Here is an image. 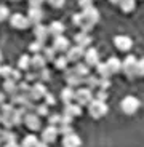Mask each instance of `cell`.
I'll return each instance as SVG.
<instances>
[{
	"instance_id": "obj_1",
	"label": "cell",
	"mask_w": 144,
	"mask_h": 147,
	"mask_svg": "<svg viewBox=\"0 0 144 147\" xmlns=\"http://www.w3.org/2000/svg\"><path fill=\"white\" fill-rule=\"evenodd\" d=\"M80 16H82V24H80V27H82V30H83V32H90V30L93 29V26H95L96 22L99 21V11L96 10L95 7L83 10V11L80 13Z\"/></svg>"
},
{
	"instance_id": "obj_2",
	"label": "cell",
	"mask_w": 144,
	"mask_h": 147,
	"mask_svg": "<svg viewBox=\"0 0 144 147\" xmlns=\"http://www.w3.org/2000/svg\"><path fill=\"white\" fill-rule=\"evenodd\" d=\"M107 110H109V107H107L106 101L93 99L91 102L88 104V112L93 118H103L104 115L107 114Z\"/></svg>"
},
{
	"instance_id": "obj_3",
	"label": "cell",
	"mask_w": 144,
	"mask_h": 147,
	"mask_svg": "<svg viewBox=\"0 0 144 147\" xmlns=\"http://www.w3.org/2000/svg\"><path fill=\"white\" fill-rule=\"evenodd\" d=\"M93 99H95V94H93L91 88H88V86H80L78 90H75V102L77 104H80V106H88Z\"/></svg>"
},
{
	"instance_id": "obj_4",
	"label": "cell",
	"mask_w": 144,
	"mask_h": 147,
	"mask_svg": "<svg viewBox=\"0 0 144 147\" xmlns=\"http://www.w3.org/2000/svg\"><path fill=\"white\" fill-rule=\"evenodd\" d=\"M122 70L126 77H136L138 75V59L135 56H126L122 61Z\"/></svg>"
},
{
	"instance_id": "obj_5",
	"label": "cell",
	"mask_w": 144,
	"mask_h": 147,
	"mask_svg": "<svg viewBox=\"0 0 144 147\" xmlns=\"http://www.w3.org/2000/svg\"><path fill=\"white\" fill-rule=\"evenodd\" d=\"M120 109H122L123 114L133 115L135 112L139 109V101H138V98H135V96H126V98L122 99V102H120Z\"/></svg>"
},
{
	"instance_id": "obj_6",
	"label": "cell",
	"mask_w": 144,
	"mask_h": 147,
	"mask_svg": "<svg viewBox=\"0 0 144 147\" xmlns=\"http://www.w3.org/2000/svg\"><path fill=\"white\" fill-rule=\"evenodd\" d=\"M24 125L30 129V131H39L42 128V120L40 115H37L35 112H27L24 117Z\"/></svg>"
},
{
	"instance_id": "obj_7",
	"label": "cell",
	"mask_w": 144,
	"mask_h": 147,
	"mask_svg": "<svg viewBox=\"0 0 144 147\" xmlns=\"http://www.w3.org/2000/svg\"><path fill=\"white\" fill-rule=\"evenodd\" d=\"M85 48L78 47V45H75V47H70L69 50L66 51V58L69 59V63H78L80 61V58H83L85 56Z\"/></svg>"
},
{
	"instance_id": "obj_8",
	"label": "cell",
	"mask_w": 144,
	"mask_h": 147,
	"mask_svg": "<svg viewBox=\"0 0 144 147\" xmlns=\"http://www.w3.org/2000/svg\"><path fill=\"white\" fill-rule=\"evenodd\" d=\"M47 93L48 91H47L43 83H35V85H32V88H30V91H29V98L35 102V101H40L42 98H45Z\"/></svg>"
},
{
	"instance_id": "obj_9",
	"label": "cell",
	"mask_w": 144,
	"mask_h": 147,
	"mask_svg": "<svg viewBox=\"0 0 144 147\" xmlns=\"http://www.w3.org/2000/svg\"><path fill=\"white\" fill-rule=\"evenodd\" d=\"M58 126L55 125H48L47 128L42 129V141H45V142L51 144L56 141V138H58Z\"/></svg>"
},
{
	"instance_id": "obj_10",
	"label": "cell",
	"mask_w": 144,
	"mask_h": 147,
	"mask_svg": "<svg viewBox=\"0 0 144 147\" xmlns=\"http://www.w3.org/2000/svg\"><path fill=\"white\" fill-rule=\"evenodd\" d=\"M10 22H11V26L15 27V29H21V30L27 29V27H29V24H30L29 19H27V16L19 15V13H16V15L11 16Z\"/></svg>"
},
{
	"instance_id": "obj_11",
	"label": "cell",
	"mask_w": 144,
	"mask_h": 147,
	"mask_svg": "<svg viewBox=\"0 0 144 147\" xmlns=\"http://www.w3.org/2000/svg\"><path fill=\"white\" fill-rule=\"evenodd\" d=\"M27 19L32 26H37L40 24L42 19H43V13H42L40 7H30L29 11H27Z\"/></svg>"
},
{
	"instance_id": "obj_12",
	"label": "cell",
	"mask_w": 144,
	"mask_h": 147,
	"mask_svg": "<svg viewBox=\"0 0 144 147\" xmlns=\"http://www.w3.org/2000/svg\"><path fill=\"white\" fill-rule=\"evenodd\" d=\"M51 47L55 48L58 53H66L67 50L70 48V43H69V40H67L64 35H58V37L53 38V45H51Z\"/></svg>"
},
{
	"instance_id": "obj_13",
	"label": "cell",
	"mask_w": 144,
	"mask_h": 147,
	"mask_svg": "<svg viewBox=\"0 0 144 147\" xmlns=\"http://www.w3.org/2000/svg\"><path fill=\"white\" fill-rule=\"evenodd\" d=\"M114 45L117 47V50H120V51H128L130 48H131V45H133V42H131V38L126 35H117L114 38Z\"/></svg>"
},
{
	"instance_id": "obj_14",
	"label": "cell",
	"mask_w": 144,
	"mask_h": 147,
	"mask_svg": "<svg viewBox=\"0 0 144 147\" xmlns=\"http://www.w3.org/2000/svg\"><path fill=\"white\" fill-rule=\"evenodd\" d=\"M34 35H35V40L42 42V43H45V42L48 40V37H50V30H48V26H43V24H37V26L34 27Z\"/></svg>"
},
{
	"instance_id": "obj_15",
	"label": "cell",
	"mask_w": 144,
	"mask_h": 147,
	"mask_svg": "<svg viewBox=\"0 0 144 147\" xmlns=\"http://www.w3.org/2000/svg\"><path fill=\"white\" fill-rule=\"evenodd\" d=\"M85 64L90 67H96L98 64H99V55H98V51H96L95 48H88L85 51Z\"/></svg>"
},
{
	"instance_id": "obj_16",
	"label": "cell",
	"mask_w": 144,
	"mask_h": 147,
	"mask_svg": "<svg viewBox=\"0 0 144 147\" xmlns=\"http://www.w3.org/2000/svg\"><path fill=\"white\" fill-rule=\"evenodd\" d=\"M66 82L69 86H72V88H75V86H80L82 83H83V78L78 77L77 74L74 72V69H66Z\"/></svg>"
},
{
	"instance_id": "obj_17",
	"label": "cell",
	"mask_w": 144,
	"mask_h": 147,
	"mask_svg": "<svg viewBox=\"0 0 144 147\" xmlns=\"http://www.w3.org/2000/svg\"><path fill=\"white\" fill-rule=\"evenodd\" d=\"M80 146H82V139L75 133L63 136V147H80Z\"/></svg>"
},
{
	"instance_id": "obj_18",
	"label": "cell",
	"mask_w": 144,
	"mask_h": 147,
	"mask_svg": "<svg viewBox=\"0 0 144 147\" xmlns=\"http://www.w3.org/2000/svg\"><path fill=\"white\" fill-rule=\"evenodd\" d=\"M59 98H61V101L64 102V106H66V104L74 102V101H75V90L72 88V86H66V88L61 91Z\"/></svg>"
},
{
	"instance_id": "obj_19",
	"label": "cell",
	"mask_w": 144,
	"mask_h": 147,
	"mask_svg": "<svg viewBox=\"0 0 144 147\" xmlns=\"http://www.w3.org/2000/svg\"><path fill=\"white\" fill-rule=\"evenodd\" d=\"M30 67L35 69V70H40V69H43V67H47V59H45V56L42 55V53L34 55L32 58H30Z\"/></svg>"
},
{
	"instance_id": "obj_20",
	"label": "cell",
	"mask_w": 144,
	"mask_h": 147,
	"mask_svg": "<svg viewBox=\"0 0 144 147\" xmlns=\"http://www.w3.org/2000/svg\"><path fill=\"white\" fill-rule=\"evenodd\" d=\"M106 64H107V69H109L111 75L112 74H118L120 70H122V61H120L118 58H115V56H112V58L107 59Z\"/></svg>"
},
{
	"instance_id": "obj_21",
	"label": "cell",
	"mask_w": 144,
	"mask_h": 147,
	"mask_svg": "<svg viewBox=\"0 0 144 147\" xmlns=\"http://www.w3.org/2000/svg\"><path fill=\"white\" fill-rule=\"evenodd\" d=\"M74 40H75V45H78V47L82 48H87L90 43H91V37L88 35V32H78L77 35L74 37Z\"/></svg>"
},
{
	"instance_id": "obj_22",
	"label": "cell",
	"mask_w": 144,
	"mask_h": 147,
	"mask_svg": "<svg viewBox=\"0 0 144 147\" xmlns=\"http://www.w3.org/2000/svg\"><path fill=\"white\" fill-rule=\"evenodd\" d=\"M3 90L8 96H15L18 94V82L11 80V78H5L3 82Z\"/></svg>"
},
{
	"instance_id": "obj_23",
	"label": "cell",
	"mask_w": 144,
	"mask_h": 147,
	"mask_svg": "<svg viewBox=\"0 0 144 147\" xmlns=\"http://www.w3.org/2000/svg\"><path fill=\"white\" fill-rule=\"evenodd\" d=\"M64 114L70 115V117H78L82 114V106L77 102H70L64 106Z\"/></svg>"
},
{
	"instance_id": "obj_24",
	"label": "cell",
	"mask_w": 144,
	"mask_h": 147,
	"mask_svg": "<svg viewBox=\"0 0 144 147\" xmlns=\"http://www.w3.org/2000/svg\"><path fill=\"white\" fill-rule=\"evenodd\" d=\"M64 24L63 22H59V21H53L50 26H48V30H50V35L53 37H58V35H63L64 34Z\"/></svg>"
},
{
	"instance_id": "obj_25",
	"label": "cell",
	"mask_w": 144,
	"mask_h": 147,
	"mask_svg": "<svg viewBox=\"0 0 144 147\" xmlns=\"http://www.w3.org/2000/svg\"><path fill=\"white\" fill-rule=\"evenodd\" d=\"M72 69H74V72L82 78H85L87 75H90V66H87L85 63H77Z\"/></svg>"
},
{
	"instance_id": "obj_26",
	"label": "cell",
	"mask_w": 144,
	"mask_h": 147,
	"mask_svg": "<svg viewBox=\"0 0 144 147\" xmlns=\"http://www.w3.org/2000/svg\"><path fill=\"white\" fill-rule=\"evenodd\" d=\"M83 83H85V86H88V88L91 90H98L99 88V77L96 78V75H87L85 78H83Z\"/></svg>"
},
{
	"instance_id": "obj_27",
	"label": "cell",
	"mask_w": 144,
	"mask_h": 147,
	"mask_svg": "<svg viewBox=\"0 0 144 147\" xmlns=\"http://www.w3.org/2000/svg\"><path fill=\"white\" fill-rule=\"evenodd\" d=\"M0 139H2V142L7 144V142H16V134L11 129H5L2 131V134H0Z\"/></svg>"
},
{
	"instance_id": "obj_28",
	"label": "cell",
	"mask_w": 144,
	"mask_h": 147,
	"mask_svg": "<svg viewBox=\"0 0 144 147\" xmlns=\"http://www.w3.org/2000/svg\"><path fill=\"white\" fill-rule=\"evenodd\" d=\"M42 55L45 56V59H47V63H53L56 59V55H58V51H56L53 47H45L43 51H42Z\"/></svg>"
},
{
	"instance_id": "obj_29",
	"label": "cell",
	"mask_w": 144,
	"mask_h": 147,
	"mask_svg": "<svg viewBox=\"0 0 144 147\" xmlns=\"http://www.w3.org/2000/svg\"><path fill=\"white\" fill-rule=\"evenodd\" d=\"M96 72H98V77H101V78H109L111 77V72H109V69H107L106 63L98 64V66H96Z\"/></svg>"
},
{
	"instance_id": "obj_30",
	"label": "cell",
	"mask_w": 144,
	"mask_h": 147,
	"mask_svg": "<svg viewBox=\"0 0 144 147\" xmlns=\"http://www.w3.org/2000/svg\"><path fill=\"white\" fill-rule=\"evenodd\" d=\"M39 144V139L34 134H27L24 136V139L21 141V147H35Z\"/></svg>"
},
{
	"instance_id": "obj_31",
	"label": "cell",
	"mask_w": 144,
	"mask_h": 147,
	"mask_svg": "<svg viewBox=\"0 0 144 147\" xmlns=\"http://www.w3.org/2000/svg\"><path fill=\"white\" fill-rule=\"evenodd\" d=\"M18 69L19 70H29L30 69V56L24 55L18 59Z\"/></svg>"
},
{
	"instance_id": "obj_32",
	"label": "cell",
	"mask_w": 144,
	"mask_h": 147,
	"mask_svg": "<svg viewBox=\"0 0 144 147\" xmlns=\"http://www.w3.org/2000/svg\"><path fill=\"white\" fill-rule=\"evenodd\" d=\"M53 63H55V67L58 70H66L67 69V64H69V59H67L66 56H58Z\"/></svg>"
},
{
	"instance_id": "obj_33",
	"label": "cell",
	"mask_w": 144,
	"mask_h": 147,
	"mask_svg": "<svg viewBox=\"0 0 144 147\" xmlns=\"http://www.w3.org/2000/svg\"><path fill=\"white\" fill-rule=\"evenodd\" d=\"M135 7H136V2H135V0H122V3H120V8H122V11H125V13L133 11Z\"/></svg>"
},
{
	"instance_id": "obj_34",
	"label": "cell",
	"mask_w": 144,
	"mask_h": 147,
	"mask_svg": "<svg viewBox=\"0 0 144 147\" xmlns=\"http://www.w3.org/2000/svg\"><path fill=\"white\" fill-rule=\"evenodd\" d=\"M43 48H45V43H42V42H39V40L32 42V43L29 45V50L34 53V55H39V53H42V51H43Z\"/></svg>"
},
{
	"instance_id": "obj_35",
	"label": "cell",
	"mask_w": 144,
	"mask_h": 147,
	"mask_svg": "<svg viewBox=\"0 0 144 147\" xmlns=\"http://www.w3.org/2000/svg\"><path fill=\"white\" fill-rule=\"evenodd\" d=\"M37 115H40V117H47V115H50V112H48V104L42 102L39 104V106H35V110H34Z\"/></svg>"
},
{
	"instance_id": "obj_36",
	"label": "cell",
	"mask_w": 144,
	"mask_h": 147,
	"mask_svg": "<svg viewBox=\"0 0 144 147\" xmlns=\"http://www.w3.org/2000/svg\"><path fill=\"white\" fill-rule=\"evenodd\" d=\"M30 88H32V86H30L29 82H26V80L19 82V83H18V93H19V94H29Z\"/></svg>"
},
{
	"instance_id": "obj_37",
	"label": "cell",
	"mask_w": 144,
	"mask_h": 147,
	"mask_svg": "<svg viewBox=\"0 0 144 147\" xmlns=\"http://www.w3.org/2000/svg\"><path fill=\"white\" fill-rule=\"evenodd\" d=\"M61 123V114H50L48 115V125L58 126Z\"/></svg>"
},
{
	"instance_id": "obj_38",
	"label": "cell",
	"mask_w": 144,
	"mask_h": 147,
	"mask_svg": "<svg viewBox=\"0 0 144 147\" xmlns=\"http://www.w3.org/2000/svg\"><path fill=\"white\" fill-rule=\"evenodd\" d=\"M58 133L63 134V136H67L70 133H74L72 131V125H58Z\"/></svg>"
},
{
	"instance_id": "obj_39",
	"label": "cell",
	"mask_w": 144,
	"mask_h": 147,
	"mask_svg": "<svg viewBox=\"0 0 144 147\" xmlns=\"http://www.w3.org/2000/svg\"><path fill=\"white\" fill-rule=\"evenodd\" d=\"M37 72H39V78H40V80H43V82H48V80H50V77H51V74H50V70H48L47 67L37 70Z\"/></svg>"
},
{
	"instance_id": "obj_40",
	"label": "cell",
	"mask_w": 144,
	"mask_h": 147,
	"mask_svg": "<svg viewBox=\"0 0 144 147\" xmlns=\"http://www.w3.org/2000/svg\"><path fill=\"white\" fill-rule=\"evenodd\" d=\"M107 98H109V93H107V90H96L95 99H99V101H106Z\"/></svg>"
},
{
	"instance_id": "obj_41",
	"label": "cell",
	"mask_w": 144,
	"mask_h": 147,
	"mask_svg": "<svg viewBox=\"0 0 144 147\" xmlns=\"http://www.w3.org/2000/svg\"><path fill=\"white\" fill-rule=\"evenodd\" d=\"M11 67L8 66H2L0 64V77H3V78H10V74H11Z\"/></svg>"
},
{
	"instance_id": "obj_42",
	"label": "cell",
	"mask_w": 144,
	"mask_h": 147,
	"mask_svg": "<svg viewBox=\"0 0 144 147\" xmlns=\"http://www.w3.org/2000/svg\"><path fill=\"white\" fill-rule=\"evenodd\" d=\"M10 16V10H8L5 5H0V22L2 21H5V19Z\"/></svg>"
},
{
	"instance_id": "obj_43",
	"label": "cell",
	"mask_w": 144,
	"mask_h": 147,
	"mask_svg": "<svg viewBox=\"0 0 144 147\" xmlns=\"http://www.w3.org/2000/svg\"><path fill=\"white\" fill-rule=\"evenodd\" d=\"M72 120H74V117H70L67 114H61V123L59 125H72Z\"/></svg>"
},
{
	"instance_id": "obj_44",
	"label": "cell",
	"mask_w": 144,
	"mask_h": 147,
	"mask_svg": "<svg viewBox=\"0 0 144 147\" xmlns=\"http://www.w3.org/2000/svg\"><path fill=\"white\" fill-rule=\"evenodd\" d=\"M109 86H111V80H109V78H101L99 77V88L98 90H109Z\"/></svg>"
},
{
	"instance_id": "obj_45",
	"label": "cell",
	"mask_w": 144,
	"mask_h": 147,
	"mask_svg": "<svg viewBox=\"0 0 144 147\" xmlns=\"http://www.w3.org/2000/svg\"><path fill=\"white\" fill-rule=\"evenodd\" d=\"M37 78H39V72H27L26 77H24V80L30 83V82H35Z\"/></svg>"
},
{
	"instance_id": "obj_46",
	"label": "cell",
	"mask_w": 144,
	"mask_h": 147,
	"mask_svg": "<svg viewBox=\"0 0 144 147\" xmlns=\"http://www.w3.org/2000/svg\"><path fill=\"white\" fill-rule=\"evenodd\" d=\"M48 5H51V7H55V8H61L64 5V2L66 0H45Z\"/></svg>"
},
{
	"instance_id": "obj_47",
	"label": "cell",
	"mask_w": 144,
	"mask_h": 147,
	"mask_svg": "<svg viewBox=\"0 0 144 147\" xmlns=\"http://www.w3.org/2000/svg\"><path fill=\"white\" fill-rule=\"evenodd\" d=\"M10 78H11V80H15V82H19V80H21V74H19V69H13V70H11Z\"/></svg>"
},
{
	"instance_id": "obj_48",
	"label": "cell",
	"mask_w": 144,
	"mask_h": 147,
	"mask_svg": "<svg viewBox=\"0 0 144 147\" xmlns=\"http://www.w3.org/2000/svg\"><path fill=\"white\" fill-rule=\"evenodd\" d=\"M78 5H80L83 10H87V8L93 7V0H78Z\"/></svg>"
},
{
	"instance_id": "obj_49",
	"label": "cell",
	"mask_w": 144,
	"mask_h": 147,
	"mask_svg": "<svg viewBox=\"0 0 144 147\" xmlns=\"http://www.w3.org/2000/svg\"><path fill=\"white\" fill-rule=\"evenodd\" d=\"M43 99H45V104H48V106H53V104H56L55 96H53V94H50V93H47V96H45Z\"/></svg>"
},
{
	"instance_id": "obj_50",
	"label": "cell",
	"mask_w": 144,
	"mask_h": 147,
	"mask_svg": "<svg viewBox=\"0 0 144 147\" xmlns=\"http://www.w3.org/2000/svg\"><path fill=\"white\" fill-rule=\"evenodd\" d=\"M138 75H143L144 77V58L138 59Z\"/></svg>"
},
{
	"instance_id": "obj_51",
	"label": "cell",
	"mask_w": 144,
	"mask_h": 147,
	"mask_svg": "<svg viewBox=\"0 0 144 147\" xmlns=\"http://www.w3.org/2000/svg\"><path fill=\"white\" fill-rule=\"evenodd\" d=\"M45 0H29V5L30 7H40Z\"/></svg>"
},
{
	"instance_id": "obj_52",
	"label": "cell",
	"mask_w": 144,
	"mask_h": 147,
	"mask_svg": "<svg viewBox=\"0 0 144 147\" xmlns=\"http://www.w3.org/2000/svg\"><path fill=\"white\" fill-rule=\"evenodd\" d=\"M3 147H21V146H19L18 142H7Z\"/></svg>"
},
{
	"instance_id": "obj_53",
	"label": "cell",
	"mask_w": 144,
	"mask_h": 147,
	"mask_svg": "<svg viewBox=\"0 0 144 147\" xmlns=\"http://www.w3.org/2000/svg\"><path fill=\"white\" fill-rule=\"evenodd\" d=\"M35 147H48V142H45V141H39V144Z\"/></svg>"
},
{
	"instance_id": "obj_54",
	"label": "cell",
	"mask_w": 144,
	"mask_h": 147,
	"mask_svg": "<svg viewBox=\"0 0 144 147\" xmlns=\"http://www.w3.org/2000/svg\"><path fill=\"white\" fill-rule=\"evenodd\" d=\"M5 94H7V93H2V91H0V106L5 102Z\"/></svg>"
},
{
	"instance_id": "obj_55",
	"label": "cell",
	"mask_w": 144,
	"mask_h": 147,
	"mask_svg": "<svg viewBox=\"0 0 144 147\" xmlns=\"http://www.w3.org/2000/svg\"><path fill=\"white\" fill-rule=\"evenodd\" d=\"M111 3H115V5H120V3H122V0H111Z\"/></svg>"
},
{
	"instance_id": "obj_56",
	"label": "cell",
	"mask_w": 144,
	"mask_h": 147,
	"mask_svg": "<svg viewBox=\"0 0 144 147\" xmlns=\"http://www.w3.org/2000/svg\"><path fill=\"white\" fill-rule=\"evenodd\" d=\"M0 63H2V53H0Z\"/></svg>"
},
{
	"instance_id": "obj_57",
	"label": "cell",
	"mask_w": 144,
	"mask_h": 147,
	"mask_svg": "<svg viewBox=\"0 0 144 147\" xmlns=\"http://www.w3.org/2000/svg\"><path fill=\"white\" fill-rule=\"evenodd\" d=\"M0 123H2V115H0Z\"/></svg>"
},
{
	"instance_id": "obj_58",
	"label": "cell",
	"mask_w": 144,
	"mask_h": 147,
	"mask_svg": "<svg viewBox=\"0 0 144 147\" xmlns=\"http://www.w3.org/2000/svg\"><path fill=\"white\" fill-rule=\"evenodd\" d=\"M11 2H18V0H11Z\"/></svg>"
},
{
	"instance_id": "obj_59",
	"label": "cell",
	"mask_w": 144,
	"mask_h": 147,
	"mask_svg": "<svg viewBox=\"0 0 144 147\" xmlns=\"http://www.w3.org/2000/svg\"><path fill=\"white\" fill-rule=\"evenodd\" d=\"M0 146H2V139H0Z\"/></svg>"
}]
</instances>
